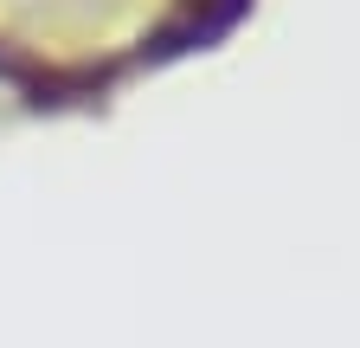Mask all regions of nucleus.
<instances>
[{"label":"nucleus","instance_id":"1","mask_svg":"<svg viewBox=\"0 0 360 348\" xmlns=\"http://www.w3.org/2000/svg\"><path fill=\"white\" fill-rule=\"evenodd\" d=\"M122 0H0V46H58L97 26V39L116 26Z\"/></svg>","mask_w":360,"mask_h":348}]
</instances>
